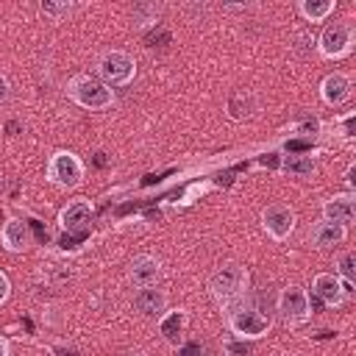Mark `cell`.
I'll list each match as a JSON object with an SVG mask.
<instances>
[{
	"instance_id": "11",
	"label": "cell",
	"mask_w": 356,
	"mask_h": 356,
	"mask_svg": "<svg viewBox=\"0 0 356 356\" xmlns=\"http://www.w3.org/2000/svg\"><path fill=\"white\" fill-rule=\"evenodd\" d=\"M159 278H161V261H159L156 256L139 253V256L131 259V264H128V281H131L136 289H142V286H156Z\"/></svg>"
},
{
	"instance_id": "19",
	"label": "cell",
	"mask_w": 356,
	"mask_h": 356,
	"mask_svg": "<svg viewBox=\"0 0 356 356\" xmlns=\"http://www.w3.org/2000/svg\"><path fill=\"white\" fill-rule=\"evenodd\" d=\"M186 323H189V317H186V312H184V309L167 312V314L159 320V325H161V334H164V339H167L172 348H178V345H181V334H184Z\"/></svg>"
},
{
	"instance_id": "18",
	"label": "cell",
	"mask_w": 356,
	"mask_h": 356,
	"mask_svg": "<svg viewBox=\"0 0 356 356\" xmlns=\"http://www.w3.org/2000/svg\"><path fill=\"white\" fill-rule=\"evenodd\" d=\"M314 167L317 164H314L312 153H289V156H281V164H278V170L289 178H309L314 172Z\"/></svg>"
},
{
	"instance_id": "21",
	"label": "cell",
	"mask_w": 356,
	"mask_h": 356,
	"mask_svg": "<svg viewBox=\"0 0 356 356\" xmlns=\"http://www.w3.org/2000/svg\"><path fill=\"white\" fill-rule=\"evenodd\" d=\"M334 270H337V278L339 281H348V284H356V253L353 250H342L334 261Z\"/></svg>"
},
{
	"instance_id": "16",
	"label": "cell",
	"mask_w": 356,
	"mask_h": 356,
	"mask_svg": "<svg viewBox=\"0 0 356 356\" xmlns=\"http://www.w3.org/2000/svg\"><path fill=\"white\" fill-rule=\"evenodd\" d=\"M312 295L320 298L325 306H339L345 300V292H342V281L334 275V273H320L312 278Z\"/></svg>"
},
{
	"instance_id": "3",
	"label": "cell",
	"mask_w": 356,
	"mask_h": 356,
	"mask_svg": "<svg viewBox=\"0 0 356 356\" xmlns=\"http://www.w3.org/2000/svg\"><path fill=\"white\" fill-rule=\"evenodd\" d=\"M67 97L72 103H78L81 108L103 111V108H108L114 103V89L106 86L100 78L81 72V75H75V78L67 81Z\"/></svg>"
},
{
	"instance_id": "7",
	"label": "cell",
	"mask_w": 356,
	"mask_h": 356,
	"mask_svg": "<svg viewBox=\"0 0 356 356\" xmlns=\"http://www.w3.org/2000/svg\"><path fill=\"white\" fill-rule=\"evenodd\" d=\"M353 39H356V33H353V25L350 22H331L314 39V47H317V53L323 58L337 61V58H345L353 50Z\"/></svg>"
},
{
	"instance_id": "15",
	"label": "cell",
	"mask_w": 356,
	"mask_h": 356,
	"mask_svg": "<svg viewBox=\"0 0 356 356\" xmlns=\"http://www.w3.org/2000/svg\"><path fill=\"white\" fill-rule=\"evenodd\" d=\"M345 236H348V228H342L337 222H328V220H320L309 228V242H312V248H320V250L342 245Z\"/></svg>"
},
{
	"instance_id": "14",
	"label": "cell",
	"mask_w": 356,
	"mask_h": 356,
	"mask_svg": "<svg viewBox=\"0 0 356 356\" xmlns=\"http://www.w3.org/2000/svg\"><path fill=\"white\" fill-rule=\"evenodd\" d=\"M350 92H353V83L345 72H331L323 78L320 83V97L325 106H342L350 100Z\"/></svg>"
},
{
	"instance_id": "22",
	"label": "cell",
	"mask_w": 356,
	"mask_h": 356,
	"mask_svg": "<svg viewBox=\"0 0 356 356\" xmlns=\"http://www.w3.org/2000/svg\"><path fill=\"white\" fill-rule=\"evenodd\" d=\"M159 6L156 3H139V6H134V25L136 28H150V25H156V19H159Z\"/></svg>"
},
{
	"instance_id": "6",
	"label": "cell",
	"mask_w": 356,
	"mask_h": 356,
	"mask_svg": "<svg viewBox=\"0 0 356 356\" xmlns=\"http://www.w3.org/2000/svg\"><path fill=\"white\" fill-rule=\"evenodd\" d=\"M83 161L72 153V150H56L50 159H47V167H44V175L53 186H61V189H75L81 181H83Z\"/></svg>"
},
{
	"instance_id": "27",
	"label": "cell",
	"mask_w": 356,
	"mask_h": 356,
	"mask_svg": "<svg viewBox=\"0 0 356 356\" xmlns=\"http://www.w3.org/2000/svg\"><path fill=\"white\" fill-rule=\"evenodd\" d=\"M356 164H348V170H345V186H348V192H353L356 189Z\"/></svg>"
},
{
	"instance_id": "8",
	"label": "cell",
	"mask_w": 356,
	"mask_h": 356,
	"mask_svg": "<svg viewBox=\"0 0 356 356\" xmlns=\"http://www.w3.org/2000/svg\"><path fill=\"white\" fill-rule=\"evenodd\" d=\"M261 228L267 231L270 239L284 242L295 231V211L284 203H270L261 209Z\"/></svg>"
},
{
	"instance_id": "2",
	"label": "cell",
	"mask_w": 356,
	"mask_h": 356,
	"mask_svg": "<svg viewBox=\"0 0 356 356\" xmlns=\"http://www.w3.org/2000/svg\"><path fill=\"white\" fill-rule=\"evenodd\" d=\"M248 281H250V275H248V270H245L242 264L225 261V264H220V267L209 275V292H211V298L225 309L228 303L242 300V295H245V289H248Z\"/></svg>"
},
{
	"instance_id": "4",
	"label": "cell",
	"mask_w": 356,
	"mask_h": 356,
	"mask_svg": "<svg viewBox=\"0 0 356 356\" xmlns=\"http://www.w3.org/2000/svg\"><path fill=\"white\" fill-rule=\"evenodd\" d=\"M275 312H278V320L286 325V328H298L303 325L309 317H312V300H309V292L298 284H289L278 292L275 298Z\"/></svg>"
},
{
	"instance_id": "13",
	"label": "cell",
	"mask_w": 356,
	"mask_h": 356,
	"mask_svg": "<svg viewBox=\"0 0 356 356\" xmlns=\"http://www.w3.org/2000/svg\"><path fill=\"white\" fill-rule=\"evenodd\" d=\"M323 220L328 222H337L342 228H348L353 220H356V195L353 192H345V195H334L323 203Z\"/></svg>"
},
{
	"instance_id": "5",
	"label": "cell",
	"mask_w": 356,
	"mask_h": 356,
	"mask_svg": "<svg viewBox=\"0 0 356 356\" xmlns=\"http://www.w3.org/2000/svg\"><path fill=\"white\" fill-rule=\"evenodd\" d=\"M97 78L106 86H125L136 78V58L125 50H106L97 58Z\"/></svg>"
},
{
	"instance_id": "12",
	"label": "cell",
	"mask_w": 356,
	"mask_h": 356,
	"mask_svg": "<svg viewBox=\"0 0 356 356\" xmlns=\"http://www.w3.org/2000/svg\"><path fill=\"white\" fill-rule=\"evenodd\" d=\"M33 242V234H31V225L19 217H11L3 222L0 228V245L8 250V253H25Z\"/></svg>"
},
{
	"instance_id": "28",
	"label": "cell",
	"mask_w": 356,
	"mask_h": 356,
	"mask_svg": "<svg viewBox=\"0 0 356 356\" xmlns=\"http://www.w3.org/2000/svg\"><path fill=\"white\" fill-rule=\"evenodd\" d=\"M353 120H356L353 114H348V117L342 120V136H345V139H353Z\"/></svg>"
},
{
	"instance_id": "20",
	"label": "cell",
	"mask_w": 356,
	"mask_h": 356,
	"mask_svg": "<svg viewBox=\"0 0 356 356\" xmlns=\"http://www.w3.org/2000/svg\"><path fill=\"white\" fill-rule=\"evenodd\" d=\"M334 0H300L298 3V11L306 22H323L331 11H334Z\"/></svg>"
},
{
	"instance_id": "17",
	"label": "cell",
	"mask_w": 356,
	"mask_h": 356,
	"mask_svg": "<svg viewBox=\"0 0 356 356\" xmlns=\"http://www.w3.org/2000/svg\"><path fill=\"white\" fill-rule=\"evenodd\" d=\"M228 117L242 122V120H250L256 111H259V97L253 92H236L228 97V106H225Z\"/></svg>"
},
{
	"instance_id": "29",
	"label": "cell",
	"mask_w": 356,
	"mask_h": 356,
	"mask_svg": "<svg viewBox=\"0 0 356 356\" xmlns=\"http://www.w3.org/2000/svg\"><path fill=\"white\" fill-rule=\"evenodd\" d=\"M0 356H8V339L0 337Z\"/></svg>"
},
{
	"instance_id": "1",
	"label": "cell",
	"mask_w": 356,
	"mask_h": 356,
	"mask_svg": "<svg viewBox=\"0 0 356 356\" xmlns=\"http://www.w3.org/2000/svg\"><path fill=\"white\" fill-rule=\"evenodd\" d=\"M225 314V323L231 328V334L236 339H259L270 331L273 320L264 309H259L256 303H242V300H234L222 309Z\"/></svg>"
},
{
	"instance_id": "9",
	"label": "cell",
	"mask_w": 356,
	"mask_h": 356,
	"mask_svg": "<svg viewBox=\"0 0 356 356\" xmlns=\"http://www.w3.org/2000/svg\"><path fill=\"white\" fill-rule=\"evenodd\" d=\"M92 217H95V209L86 200H70L58 214V225L67 236H86Z\"/></svg>"
},
{
	"instance_id": "30",
	"label": "cell",
	"mask_w": 356,
	"mask_h": 356,
	"mask_svg": "<svg viewBox=\"0 0 356 356\" xmlns=\"http://www.w3.org/2000/svg\"><path fill=\"white\" fill-rule=\"evenodd\" d=\"M0 184H3V170H0Z\"/></svg>"
},
{
	"instance_id": "24",
	"label": "cell",
	"mask_w": 356,
	"mask_h": 356,
	"mask_svg": "<svg viewBox=\"0 0 356 356\" xmlns=\"http://www.w3.org/2000/svg\"><path fill=\"white\" fill-rule=\"evenodd\" d=\"M222 350H225L228 356H250V345H248V339L225 342V345H222Z\"/></svg>"
},
{
	"instance_id": "26",
	"label": "cell",
	"mask_w": 356,
	"mask_h": 356,
	"mask_svg": "<svg viewBox=\"0 0 356 356\" xmlns=\"http://www.w3.org/2000/svg\"><path fill=\"white\" fill-rule=\"evenodd\" d=\"M8 97H11V81L0 72V103H6Z\"/></svg>"
},
{
	"instance_id": "25",
	"label": "cell",
	"mask_w": 356,
	"mask_h": 356,
	"mask_svg": "<svg viewBox=\"0 0 356 356\" xmlns=\"http://www.w3.org/2000/svg\"><path fill=\"white\" fill-rule=\"evenodd\" d=\"M8 295H11V281H8V275L0 270V303H6Z\"/></svg>"
},
{
	"instance_id": "23",
	"label": "cell",
	"mask_w": 356,
	"mask_h": 356,
	"mask_svg": "<svg viewBox=\"0 0 356 356\" xmlns=\"http://www.w3.org/2000/svg\"><path fill=\"white\" fill-rule=\"evenodd\" d=\"M70 11H72V3H50V0L39 3V14H42V17H47V19H53V22L64 19Z\"/></svg>"
},
{
	"instance_id": "10",
	"label": "cell",
	"mask_w": 356,
	"mask_h": 356,
	"mask_svg": "<svg viewBox=\"0 0 356 356\" xmlns=\"http://www.w3.org/2000/svg\"><path fill=\"white\" fill-rule=\"evenodd\" d=\"M134 309L142 314V317H147V320H161L164 314H167V303H170V298H167V292L164 289H159V286H142V289H136L134 292Z\"/></svg>"
}]
</instances>
